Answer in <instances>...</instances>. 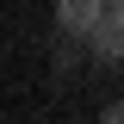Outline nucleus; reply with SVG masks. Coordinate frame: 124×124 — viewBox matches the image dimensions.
<instances>
[{
    "instance_id": "f257e3e1",
    "label": "nucleus",
    "mask_w": 124,
    "mask_h": 124,
    "mask_svg": "<svg viewBox=\"0 0 124 124\" xmlns=\"http://www.w3.org/2000/svg\"><path fill=\"white\" fill-rule=\"evenodd\" d=\"M99 13H106V0H56V31L81 44V37L99 25Z\"/></svg>"
},
{
    "instance_id": "f03ea898",
    "label": "nucleus",
    "mask_w": 124,
    "mask_h": 124,
    "mask_svg": "<svg viewBox=\"0 0 124 124\" xmlns=\"http://www.w3.org/2000/svg\"><path fill=\"white\" fill-rule=\"evenodd\" d=\"M106 124H124V99H118V106H106Z\"/></svg>"
},
{
    "instance_id": "7ed1b4c3",
    "label": "nucleus",
    "mask_w": 124,
    "mask_h": 124,
    "mask_svg": "<svg viewBox=\"0 0 124 124\" xmlns=\"http://www.w3.org/2000/svg\"><path fill=\"white\" fill-rule=\"evenodd\" d=\"M106 6H112V13H124V0H106Z\"/></svg>"
}]
</instances>
